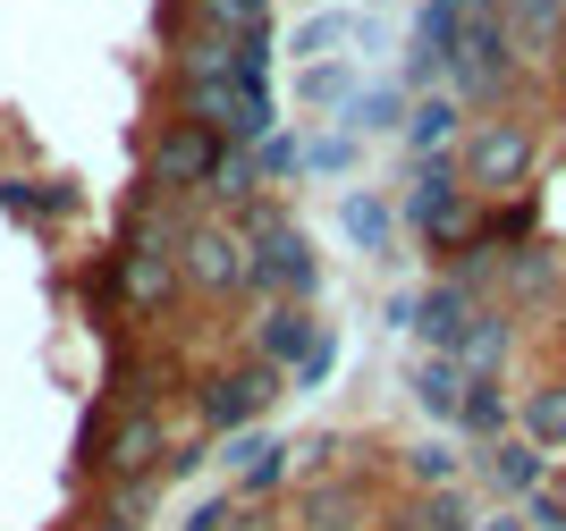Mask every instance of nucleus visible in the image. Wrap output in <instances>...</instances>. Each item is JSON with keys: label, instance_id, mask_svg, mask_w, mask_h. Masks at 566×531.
I'll list each match as a JSON object with an SVG mask.
<instances>
[{"label": "nucleus", "instance_id": "1", "mask_svg": "<svg viewBox=\"0 0 566 531\" xmlns=\"http://www.w3.org/2000/svg\"><path fill=\"white\" fill-rule=\"evenodd\" d=\"M237 236H245V287H254L262 304H305L313 287H322V262H313L305 229H296L287 211L254 203L237 220Z\"/></svg>", "mask_w": 566, "mask_h": 531}, {"label": "nucleus", "instance_id": "2", "mask_svg": "<svg viewBox=\"0 0 566 531\" xmlns=\"http://www.w3.org/2000/svg\"><path fill=\"white\" fill-rule=\"evenodd\" d=\"M449 85L465 93V102H499V93L516 85V34H507V18H499V9H473V18L457 25V43H449Z\"/></svg>", "mask_w": 566, "mask_h": 531}, {"label": "nucleus", "instance_id": "3", "mask_svg": "<svg viewBox=\"0 0 566 531\" xmlns=\"http://www.w3.org/2000/svg\"><path fill=\"white\" fill-rule=\"evenodd\" d=\"M533 161H542V136H533L524 118H482L465 136V169H457V178H465V194H499V203H507V194L533 178Z\"/></svg>", "mask_w": 566, "mask_h": 531}, {"label": "nucleus", "instance_id": "4", "mask_svg": "<svg viewBox=\"0 0 566 531\" xmlns=\"http://www.w3.org/2000/svg\"><path fill=\"white\" fill-rule=\"evenodd\" d=\"M178 110H187L203 136H220L229 152L271 136V93L245 85V76H229V85H178Z\"/></svg>", "mask_w": 566, "mask_h": 531}, {"label": "nucleus", "instance_id": "5", "mask_svg": "<svg viewBox=\"0 0 566 531\" xmlns=\"http://www.w3.org/2000/svg\"><path fill=\"white\" fill-rule=\"evenodd\" d=\"M178 278L212 304L245 296V236H237V220H187L178 229Z\"/></svg>", "mask_w": 566, "mask_h": 531}, {"label": "nucleus", "instance_id": "6", "mask_svg": "<svg viewBox=\"0 0 566 531\" xmlns=\"http://www.w3.org/2000/svg\"><path fill=\"white\" fill-rule=\"evenodd\" d=\"M169 456H178V422L153 405V414H111V447L94 456L102 481H169Z\"/></svg>", "mask_w": 566, "mask_h": 531}, {"label": "nucleus", "instance_id": "7", "mask_svg": "<svg viewBox=\"0 0 566 531\" xmlns=\"http://www.w3.org/2000/svg\"><path fill=\"white\" fill-rule=\"evenodd\" d=\"M406 220H415V229L431 236V245H440V254H465L473 245V229H482V220H473V194H465V178H457L449 161H423L415 169V185H406Z\"/></svg>", "mask_w": 566, "mask_h": 531}, {"label": "nucleus", "instance_id": "8", "mask_svg": "<svg viewBox=\"0 0 566 531\" xmlns=\"http://www.w3.org/2000/svg\"><path fill=\"white\" fill-rule=\"evenodd\" d=\"M220 152H229V144L203 136L195 118H169L161 136H153V152H144V185H153V194H195V185H212Z\"/></svg>", "mask_w": 566, "mask_h": 531}, {"label": "nucleus", "instance_id": "9", "mask_svg": "<svg viewBox=\"0 0 566 531\" xmlns=\"http://www.w3.org/2000/svg\"><path fill=\"white\" fill-rule=\"evenodd\" d=\"M271 396H280V371L271 363H229V371H212V380H195V422H203V431H237V422H254Z\"/></svg>", "mask_w": 566, "mask_h": 531}, {"label": "nucleus", "instance_id": "10", "mask_svg": "<svg viewBox=\"0 0 566 531\" xmlns=\"http://www.w3.org/2000/svg\"><path fill=\"white\" fill-rule=\"evenodd\" d=\"M313 338H322V329H313L305 304H262L254 312V363H271V371H296L313 354Z\"/></svg>", "mask_w": 566, "mask_h": 531}, {"label": "nucleus", "instance_id": "11", "mask_svg": "<svg viewBox=\"0 0 566 531\" xmlns=\"http://www.w3.org/2000/svg\"><path fill=\"white\" fill-rule=\"evenodd\" d=\"M220 456H229V472H237V507H254V498H271V489L287 481V456H296V447L262 439V431H237Z\"/></svg>", "mask_w": 566, "mask_h": 531}, {"label": "nucleus", "instance_id": "12", "mask_svg": "<svg viewBox=\"0 0 566 531\" xmlns=\"http://www.w3.org/2000/svg\"><path fill=\"white\" fill-rule=\"evenodd\" d=\"M524 60H566V0H499Z\"/></svg>", "mask_w": 566, "mask_h": 531}, {"label": "nucleus", "instance_id": "13", "mask_svg": "<svg viewBox=\"0 0 566 531\" xmlns=\"http://www.w3.org/2000/svg\"><path fill=\"white\" fill-rule=\"evenodd\" d=\"M415 329L431 338V354H457V347H465V329H473V296L457 287V278H440L431 296H415Z\"/></svg>", "mask_w": 566, "mask_h": 531}, {"label": "nucleus", "instance_id": "14", "mask_svg": "<svg viewBox=\"0 0 566 531\" xmlns=\"http://www.w3.org/2000/svg\"><path fill=\"white\" fill-rule=\"evenodd\" d=\"M482 514L457 498V489H406L398 514H389V531H473Z\"/></svg>", "mask_w": 566, "mask_h": 531}, {"label": "nucleus", "instance_id": "15", "mask_svg": "<svg viewBox=\"0 0 566 531\" xmlns=\"http://www.w3.org/2000/svg\"><path fill=\"white\" fill-rule=\"evenodd\" d=\"M296 514H305V531H364L373 498H364V481H313Z\"/></svg>", "mask_w": 566, "mask_h": 531}, {"label": "nucleus", "instance_id": "16", "mask_svg": "<svg viewBox=\"0 0 566 531\" xmlns=\"http://www.w3.org/2000/svg\"><path fill=\"white\" fill-rule=\"evenodd\" d=\"M516 431L542 447V456H566V380H542V389H524Z\"/></svg>", "mask_w": 566, "mask_h": 531}, {"label": "nucleus", "instance_id": "17", "mask_svg": "<svg viewBox=\"0 0 566 531\" xmlns=\"http://www.w3.org/2000/svg\"><path fill=\"white\" fill-rule=\"evenodd\" d=\"M465 389H473V371L457 363V354H431V363L415 371V405H423L431 422H457V414H465Z\"/></svg>", "mask_w": 566, "mask_h": 531}, {"label": "nucleus", "instance_id": "18", "mask_svg": "<svg viewBox=\"0 0 566 531\" xmlns=\"http://www.w3.org/2000/svg\"><path fill=\"white\" fill-rule=\"evenodd\" d=\"M457 127H465L457 93H431V102H415V110H406V144H415V161H440V152L457 144Z\"/></svg>", "mask_w": 566, "mask_h": 531}, {"label": "nucleus", "instance_id": "19", "mask_svg": "<svg viewBox=\"0 0 566 531\" xmlns=\"http://www.w3.org/2000/svg\"><path fill=\"white\" fill-rule=\"evenodd\" d=\"M482 464H491V481L507 489V498H533V489L549 481V456H542L533 439H499V447H491Z\"/></svg>", "mask_w": 566, "mask_h": 531}, {"label": "nucleus", "instance_id": "20", "mask_svg": "<svg viewBox=\"0 0 566 531\" xmlns=\"http://www.w3.org/2000/svg\"><path fill=\"white\" fill-rule=\"evenodd\" d=\"M338 229H347L355 254H389V236H398V211L373 203V194H347V203H338Z\"/></svg>", "mask_w": 566, "mask_h": 531}, {"label": "nucleus", "instance_id": "21", "mask_svg": "<svg viewBox=\"0 0 566 531\" xmlns=\"http://www.w3.org/2000/svg\"><path fill=\"white\" fill-rule=\"evenodd\" d=\"M398 464H406V489H457V472H465V456L449 439H415Z\"/></svg>", "mask_w": 566, "mask_h": 531}, {"label": "nucleus", "instance_id": "22", "mask_svg": "<svg viewBox=\"0 0 566 531\" xmlns=\"http://www.w3.org/2000/svg\"><path fill=\"white\" fill-rule=\"evenodd\" d=\"M457 363H465L473 380H491V371L507 363V312H473V329H465V347H457Z\"/></svg>", "mask_w": 566, "mask_h": 531}, {"label": "nucleus", "instance_id": "23", "mask_svg": "<svg viewBox=\"0 0 566 531\" xmlns=\"http://www.w3.org/2000/svg\"><path fill=\"white\" fill-rule=\"evenodd\" d=\"M271 0H187V25H212V34H262Z\"/></svg>", "mask_w": 566, "mask_h": 531}, {"label": "nucleus", "instance_id": "24", "mask_svg": "<svg viewBox=\"0 0 566 531\" xmlns=\"http://www.w3.org/2000/svg\"><path fill=\"white\" fill-rule=\"evenodd\" d=\"M507 414H516V405L499 396V380H473V389H465V414H457V431H473V439H491V447H499Z\"/></svg>", "mask_w": 566, "mask_h": 531}, {"label": "nucleus", "instance_id": "25", "mask_svg": "<svg viewBox=\"0 0 566 531\" xmlns=\"http://www.w3.org/2000/svg\"><path fill=\"white\" fill-rule=\"evenodd\" d=\"M347 34H355L347 9H322V18L296 25V60H305V68H322V60H338V43H347Z\"/></svg>", "mask_w": 566, "mask_h": 531}, {"label": "nucleus", "instance_id": "26", "mask_svg": "<svg viewBox=\"0 0 566 531\" xmlns=\"http://www.w3.org/2000/svg\"><path fill=\"white\" fill-rule=\"evenodd\" d=\"M254 152H220L212 161V185H203V194H212V203H254Z\"/></svg>", "mask_w": 566, "mask_h": 531}, {"label": "nucleus", "instance_id": "27", "mask_svg": "<svg viewBox=\"0 0 566 531\" xmlns=\"http://www.w3.org/2000/svg\"><path fill=\"white\" fill-rule=\"evenodd\" d=\"M153 498H161V481H111V489H102V514L136 531L144 514H153Z\"/></svg>", "mask_w": 566, "mask_h": 531}, {"label": "nucleus", "instance_id": "28", "mask_svg": "<svg viewBox=\"0 0 566 531\" xmlns=\"http://www.w3.org/2000/svg\"><path fill=\"white\" fill-rule=\"evenodd\" d=\"M524 236H533V203H499L491 220H482V229H473V245H524Z\"/></svg>", "mask_w": 566, "mask_h": 531}, {"label": "nucleus", "instance_id": "29", "mask_svg": "<svg viewBox=\"0 0 566 531\" xmlns=\"http://www.w3.org/2000/svg\"><path fill=\"white\" fill-rule=\"evenodd\" d=\"M347 110H355V127H364V136H373V127H406V93L380 85V93H355Z\"/></svg>", "mask_w": 566, "mask_h": 531}, {"label": "nucleus", "instance_id": "30", "mask_svg": "<svg viewBox=\"0 0 566 531\" xmlns=\"http://www.w3.org/2000/svg\"><path fill=\"white\" fill-rule=\"evenodd\" d=\"M305 102L313 110H338V102H355V76L338 60H322V68H305Z\"/></svg>", "mask_w": 566, "mask_h": 531}, {"label": "nucleus", "instance_id": "31", "mask_svg": "<svg viewBox=\"0 0 566 531\" xmlns=\"http://www.w3.org/2000/svg\"><path fill=\"white\" fill-rule=\"evenodd\" d=\"M296 169H305V152H296L287 136H262L254 144V178H296Z\"/></svg>", "mask_w": 566, "mask_h": 531}, {"label": "nucleus", "instance_id": "32", "mask_svg": "<svg viewBox=\"0 0 566 531\" xmlns=\"http://www.w3.org/2000/svg\"><path fill=\"white\" fill-rule=\"evenodd\" d=\"M524 523H533V531H566V489L542 481L533 498H524Z\"/></svg>", "mask_w": 566, "mask_h": 531}, {"label": "nucleus", "instance_id": "33", "mask_svg": "<svg viewBox=\"0 0 566 531\" xmlns=\"http://www.w3.org/2000/svg\"><path fill=\"white\" fill-rule=\"evenodd\" d=\"M347 161H355V136H322L305 152V169H347Z\"/></svg>", "mask_w": 566, "mask_h": 531}, {"label": "nucleus", "instance_id": "34", "mask_svg": "<svg viewBox=\"0 0 566 531\" xmlns=\"http://www.w3.org/2000/svg\"><path fill=\"white\" fill-rule=\"evenodd\" d=\"M331 338H313V354H305V363H296V371H287V380H296V389H322V371H331Z\"/></svg>", "mask_w": 566, "mask_h": 531}, {"label": "nucleus", "instance_id": "35", "mask_svg": "<svg viewBox=\"0 0 566 531\" xmlns=\"http://www.w3.org/2000/svg\"><path fill=\"white\" fill-rule=\"evenodd\" d=\"M229 523H237V498H212V507L187 514V531H229Z\"/></svg>", "mask_w": 566, "mask_h": 531}, {"label": "nucleus", "instance_id": "36", "mask_svg": "<svg viewBox=\"0 0 566 531\" xmlns=\"http://www.w3.org/2000/svg\"><path fill=\"white\" fill-rule=\"evenodd\" d=\"M473 531H533V523H524V514H482Z\"/></svg>", "mask_w": 566, "mask_h": 531}, {"label": "nucleus", "instance_id": "37", "mask_svg": "<svg viewBox=\"0 0 566 531\" xmlns=\"http://www.w3.org/2000/svg\"><path fill=\"white\" fill-rule=\"evenodd\" d=\"M60 531H85V523H60Z\"/></svg>", "mask_w": 566, "mask_h": 531}, {"label": "nucleus", "instance_id": "38", "mask_svg": "<svg viewBox=\"0 0 566 531\" xmlns=\"http://www.w3.org/2000/svg\"><path fill=\"white\" fill-rule=\"evenodd\" d=\"M558 489H566V481H558Z\"/></svg>", "mask_w": 566, "mask_h": 531}]
</instances>
